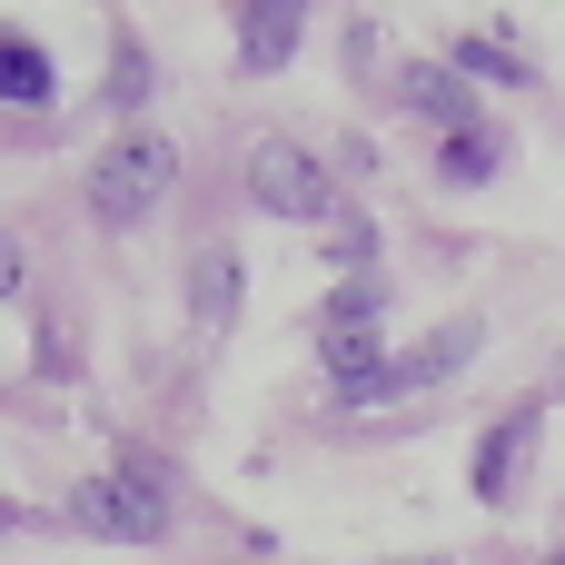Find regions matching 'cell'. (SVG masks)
Instances as JSON below:
<instances>
[{
    "instance_id": "obj_12",
    "label": "cell",
    "mask_w": 565,
    "mask_h": 565,
    "mask_svg": "<svg viewBox=\"0 0 565 565\" xmlns=\"http://www.w3.org/2000/svg\"><path fill=\"white\" fill-rule=\"evenodd\" d=\"M457 70H477V79H526V60H516L507 40H457Z\"/></svg>"
},
{
    "instance_id": "obj_13",
    "label": "cell",
    "mask_w": 565,
    "mask_h": 565,
    "mask_svg": "<svg viewBox=\"0 0 565 565\" xmlns=\"http://www.w3.org/2000/svg\"><path fill=\"white\" fill-rule=\"evenodd\" d=\"M20 288V238H0V298Z\"/></svg>"
},
{
    "instance_id": "obj_4",
    "label": "cell",
    "mask_w": 565,
    "mask_h": 565,
    "mask_svg": "<svg viewBox=\"0 0 565 565\" xmlns=\"http://www.w3.org/2000/svg\"><path fill=\"white\" fill-rule=\"evenodd\" d=\"M248 199L268 218H328V169L298 149V139H258L248 149Z\"/></svg>"
},
{
    "instance_id": "obj_7",
    "label": "cell",
    "mask_w": 565,
    "mask_h": 565,
    "mask_svg": "<svg viewBox=\"0 0 565 565\" xmlns=\"http://www.w3.org/2000/svg\"><path fill=\"white\" fill-rule=\"evenodd\" d=\"M526 447H536V417H507V427H487V437H477V497H487V507H507V497H516Z\"/></svg>"
},
{
    "instance_id": "obj_10",
    "label": "cell",
    "mask_w": 565,
    "mask_h": 565,
    "mask_svg": "<svg viewBox=\"0 0 565 565\" xmlns=\"http://www.w3.org/2000/svg\"><path fill=\"white\" fill-rule=\"evenodd\" d=\"M288 50H298V0H268V10L238 20V60H248V70H278Z\"/></svg>"
},
{
    "instance_id": "obj_15",
    "label": "cell",
    "mask_w": 565,
    "mask_h": 565,
    "mask_svg": "<svg viewBox=\"0 0 565 565\" xmlns=\"http://www.w3.org/2000/svg\"><path fill=\"white\" fill-rule=\"evenodd\" d=\"M546 565H565V556H546Z\"/></svg>"
},
{
    "instance_id": "obj_3",
    "label": "cell",
    "mask_w": 565,
    "mask_h": 565,
    "mask_svg": "<svg viewBox=\"0 0 565 565\" xmlns=\"http://www.w3.org/2000/svg\"><path fill=\"white\" fill-rule=\"evenodd\" d=\"M477 348H487V328H477V318H447L437 338H417L407 358H387V367H377V377H367L348 407H397V397H427V387H447V377H457Z\"/></svg>"
},
{
    "instance_id": "obj_5",
    "label": "cell",
    "mask_w": 565,
    "mask_h": 565,
    "mask_svg": "<svg viewBox=\"0 0 565 565\" xmlns=\"http://www.w3.org/2000/svg\"><path fill=\"white\" fill-rule=\"evenodd\" d=\"M318 358H328L338 397H358V387L387 367V348H377V288H348V298L328 308V328H318Z\"/></svg>"
},
{
    "instance_id": "obj_6",
    "label": "cell",
    "mask_w": 565,
    "mask_h": 565,
    "mask_svg": "<svg viewBox=\"0 0 565 565\" xmlns=\"http://www.w3.org/2000/svg\"><path fill=\"white\" fill-rule=\"evenodd\" d=\"M397 99H407L417 119H437L447 139H457V129H477V99H467V79H457V70H437V60L397 70Z\"/></svg>"
},
{
    "instance_id": "obj_1",
    "label": "cell",
    "mask_w": 565,
    "mask_h": 565,
    "mask_svg": "<svg viewBox=\"0 0 565 565\" xmlns=\"http://www.w3.org/2000/svg\"><path fill=\"white\" fill-rule=\"evenodd\" d=\"M169 179H179V149H169L159 129H129V139L99 149V169H89V218H99V228H139V218L169 199Z\"/></svg>"
},
{
    "instance_id": "obj_8",
    "label": "cell",
    "mask_w": 565,
    "mask_h": 565,
    "mask_svg": "<svg viewBox=\"0 0 565 565\" xmlns=\"http://www.w3.org/2000/svg\"><path fill=\"white\" fill-rule=\"evenodd\" d=\"M189 318H199L209 338L238 318V258H228V248H199V268H189Z\"/></svg>"
},
{
    "instance_id": "obj_2",
    "label": "cell",
    "mask_w": 565,
    "mask_h": 565,
    "mask_svg": "<svg viewBox=\"0 0 565 565\" xmlns=\"http://www.w3.org/2000/svg\"><path fill=\"white\" fill-rule=\"evenodd\" d=\"M70 526L109 536V546H159L169 536V497L149 467H119V477H79L70 487Z\"/></svg>"
},
{
    "instance_id": "obj_9",
    "label": "cell",
    "mask_w": 565,
    "mask_h": 565,
    "mask_svg": "<svg viewBox=\"0 0 565 565\" xmlns=\"http://www.w3.org/2000/svg\"><path fill=\"white\" fill-rule=\"evenodd\" d=\"M60 89V70H50V50L40 40H20V30H0V99H20V109H40Z\"/></svg>"
},
{
    "instance_id": "obj_14",
    "label": "cell",
    "mask_w": 565,
    "mask_h": 565,
    "mask_svg": "<svg viewBox=\"0 0 565 565\" xmlns=\"http://www.w3.org/2000/svg\"><path fill=\"white\" fill-rule=\"evenodd\" d=\"M556 397H565V358H556Z\"/></svg>"
},
{
    "instance_id": "obj_11",
    "label": "cell",
    "mask_w": 565,
    "mask_h": 565,
    "mask_svg": "<svg viewBox=\"0 0 565 565\" xmlns=\"http://www.w3.org/2000/svg\"><path fill=\"white\" fill-rule=\"evenodd\" d=\"M497 159H507V139H497V129H457V139L437 149V179H447V189H487V179H497Z\"/></svg>"
}]
</instances>
